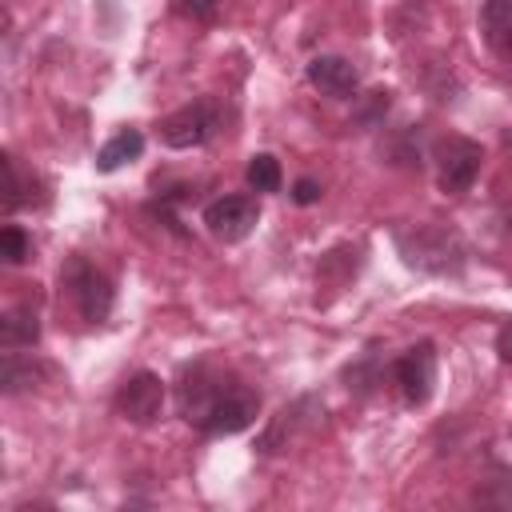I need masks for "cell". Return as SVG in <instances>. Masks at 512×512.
<instances>
[{
  "instance_id": "3957f363",
  "label": "cell",
  "mask_w": 512,
  "mask_h": 512,
  "mask_svg": "<svg viewBox=\"0 0 512 512\" xmlns=\"http://www.w3.org/2000/svg\"><path fill=\"white\" fill-rule=\"evenodd\" d=\"M480 160H484V152H480L476 140H468V136H448V140H440V144H436L440 192H448V196L468 192L472 180H476V172H480Z\"/></svg>"
},
{
  "instance_id": "7c38bea8",
  "label": "cell",
  "mask_w": 512,
  "mask_h": 512,
  "mask_svg": "<svg viewBox=\"0 0 512 512\" xmlns=\"http://www.w3.org/2000/svg\"><path fill=\"white\" fill-rule=\"evenodd\" d=\"M244 180H248L252 192H276V188H280V160H276L272 152H256V156L248 160Z\"/></svg>"
},
{
  "instance_id": "9c48e42d",
  "label": "cell",
  "mask_w": 512,
  "mask_h": 512,
  "mask_svg": "<svg viewBox=\"0 0 512 512\" xmlns=\"http://www.w3.org/2000/svg\"><path fill=\"white\" fill-rule=\"evenodd\" d=\"M480 24H484L488 44L512 60V0H484Z\"/></svg>"
},
{
  "instance_id": "8992f818",
  "label": "cell",
  "mask_w": 512,
  "mask_h": 512,
  "mask_svg": "<svg viewBox=\"0 0 512 512\" xmlns=\"http://www.w3.org/2000/svg\"><path fill=\"white\" fill-rule=\"evenodd\" d=\"M164 408V380L156 372H136L116 392V412L132 424H152Z\"/></svg>"
},
{
  "instance_id": "8fae6325",
  "label": "cell",
  "mask_w": 512,
  "mask_h": 512,
  "mask_svg": "<svg viewBox=\"0 0 512 512\" xmlns=\"http://www.w3.org/2000/svg\"><path fill=\"white\" fill-rule=\"evenodd\" d=\"M40 340V320L28 308H12L0 320V344L4 348H32Z\"/></svg>"
},
{
  "instance_id": "ba28073f",
  "label": "cell",
  "mask_w": 512,
  "mask_h": 512,
  "mask_svg": "<svg viewBox=\"0 0 512 512\" xmlns=\"http://www.w3.org/2000/svg\"><path fill=\"white\" fill-rule=\"evenodd\" d=\"M308 80H312V88H320L324 96L348 100V96L356 92V84H360V72H356V64L344 60V56H316V60H308Z\"/></svg>"
},
{
  "instance_id": "7a4b0ae2",
  "label": "cell",
  "mask_w": 512,
  "mask_h": 512,
  "mask_svg": "<svg viewBox=\"0 0 512 512\" xmlns=\"http://www.w3.org/2000/svg\"><path fill=\"white\" fill-rule=\"evenodd\" d=\"M220 128V112L212 100H192L184 108H176L172 116H164L160 124V140L168 148H196L204 140H212Z\"/></svg>"
},
{
  "instance_id": "277c9868",
  "label": "cell",
  "mask_w": 512,
  "mask_h": 512,
  "mask_svg": "<svg viewBox=\"0 0 512 512\" xmlns=\"http://www.w3.org/2000/svg\"><path fill=\"white\" fill-rule=\"evenodd\" d=\"M64 280H68L72 300H76V308H80V316H84L88 324L108 320V312H112V284H108L104 272H96L88 260L76 256V260L64 268Z\"/></svg>"
},
{
  "instance_id": "e0dca14e",
  "label": "cell",
  "mask_w": 512,
  "mask_h": 512,
  "mask_svg": "<svg viewBox=\"0 0 512 512\" xmlns=\"http://www.w3.org/2000/svg\"><path fill=\"white\" fill-rule=\"evenodd\" d=\"M292 200H296V204H316V200H320V184H316L312 176L296 180V184H292Z\"/></svg>"
},
{
  "instance_id": "5b68a950",
  "label": "cell",
  "mask_w": 512,
  "mask_h": 512,
  "mask_svg": "<svg viewBox=\"0 0 512 512\" xmlns=\"http://www.w3.org/2000/svg\"><path fill=\"white\" fill-rule=\"evenodd\" d=\"M256 220H260V204H256L252 196H220V200H212V204L204 208L208 232H212L216 240H224V244L244 240V236L256 228Z\"/></svg>"
},
{
  "instance_id": "2e32d148",
  "label": "cell",
  "mask_w": 512,
  "mask_h": 512,
  "mask_svg": "<svg viewBox=\"0 0 512 512\" xmlns=\"http://www.w3.org/2000/svg\"><path fill=\"white\" fill-rule=\"evenodd\" d=\"M4 172H8V192H4V212H16V204H20V176H16V164H12V156H4Z\"/></svg>"
},
{
  "instance_id": "ac0fdd59",
  "label": "cell",
  "mask_w": 512,
  "mask_h": 512,
  "mask_svg": "<svg viewBox=\"0 0 512 512\" xmlns=\"http://www.w3.org/2000/svg\"><path fill=\"white\" fill-rule=\"evenodd\" d=\"M496 352H500V360H508V364H512V320L496 332Z\"/></svg>"
},
{
  "instance_id": "30bf717a",
  "label": "cell",
  "mask_w": 512,
  "mask_h": 512,
  "mask_svg": "<svg viewBox=\"0 0 512 512\" xmlns=\"http://www.w3.org/2000/svg\"><path fill=\"white\" fill-rule=\"evenodd\" d=\"M140 152H144V136H140L136 128H124V132H116V136L96 152V168H100V172H116L120 164L136 160Z\"/></svg>"
},
{
  "instance_id": "52a82bcc",
  "label": "cell",
  "mask_w": 512,
  "mask_h": 512,
  "mask_svg": "<svg viewBox=\"0 0 512 512\" xmlns=\"http://www.w3.org/2000/svg\"><path fill=\"white\" fill-rule=\"evenodd\" d=\"M396 384L408 404H424L436 388V348L432 344H412L396 360Z\"/></svg>"
},
{
  "instance_id": "6da1fadb",
  "label": "cell",
  "mask_w": 512,
  "mask_h": 512,
  "mask_svg": "<svg viewBox=\"0 0 512 512\" xmlns=\"http://www.w3.org/2000/svg\"><path fill=\"white\" fill-rule=\"evenodd\" d=\"M256 412H260V396L252 388L228 380V384H220V392H216L212 408L204 412L200 428L208 436H232V432H244L256 420Z\"/></svg>"
},
{
  "instance_id": "4fadbf2b",
  "label": "cell",
  "mask_w": 512,
  "mask_h": 512,
  "mask_svg": "<svg viewBox=\"0 0 512 512\" xmlns=\"http://www.w3.org/2000/svg\"><path fill=\"white\" fill-rule=\"evenodd\" d=\"M32 380H36V364H32V360H20L16 352H8L4 364H0V388H4L8 396H16V392L28 388Z\"/></svg>"
},
{
  "instance_id": "5bb4252c",
  "label": "cell",
  "mask_w": 512,
  "mask_h": 512,
  "mask_svg": "<svg viewBox=\"0 0 512 512\" xmlns=\"http://www.w3.org/2000/svg\"><path fill=\"white\" fill-rule=\"evenodd\" d=\"M0 256H4L8 264H24V260L32 256V240H28L16 224H8V228L0 232Z\"/></svg>"
},
{
  "instance_id": "9a60e30c",
  "label": "cell",
  "mask_w": 512,
  "mask_h": 512,
  "mask_svg": "<svg viewBox=\"0 0 512 512\" xmlns=\"http://www.w3.org/2000/svg\"><path fill=\"white\" fill-rule=\"evenodd\" d=\"M180 12L192 16V20H216L220 0H180Z\"/></svg>"
}]
</instances>
